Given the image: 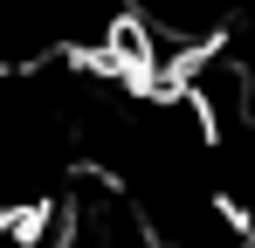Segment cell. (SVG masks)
Returning a JSON list of instances; mask_svg holds the SVG:
<instances>
[{
    "label": "cell",
    "mask_w": 255,
    "mask_h": 248,
    "mask_svg": "<svg viewBox=\"0 0 255 248\" xmlns=\"http://www.w3.org/2000/svg\"><path fill=\"white\" fill-rule=\"evenodd\" d=\"M0 248H69V207L62 200L0 207Z\"/></svg>",
    "instance_id": "obj_1"
}]
</instances>
